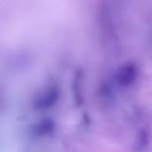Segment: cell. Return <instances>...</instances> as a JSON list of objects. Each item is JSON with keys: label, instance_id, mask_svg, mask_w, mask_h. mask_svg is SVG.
<instances>
[{"label": "cell", "instance_id": "6da1fadb", "mask_svg": "<svg viewBox=\"0 0 152 152\" xmlns=\"http://www.w3.org/2000/svg\"><path fill=\"white\" fill-rule=\"evenodd\" d=\"M139 76V68L134 62H126L117 70L116 79L118 85L128 87L134 85Z\"/></svg>", "mask_w": 152, "mask_h": 152}, {"label": "cell", "instance_id": "7a4b0ae2", "mask_svg": "<svg viewBox=\"0 0 152 152\" xmlns=\"http://www.w3.org/2000/svg\"><path fill=\"white\" fill-rule=\"evenodd\" d=\"M59 90L54 86H50L45 88L34 100L33 106L36 110H47L53 106L59 99Z\"/></svg>", "mask_w": 152, "mask_h": 152}, {"label": "cell", "instance_id": "3957f363", "mask_svg": "<svg viewBox=\"0 0 152 152\" xmlns=\"http://www.w3.org/2000/svg\"><path fill=\"white\" fill-rule=\"evenodd\" d=\"M54 131V123L51 119H43L38 124L35 126L33 128V132L35 134L38 136L50 135Z\"/></svg>", "mask_w": 152, "mask_h": 152}, {"label": "cell", "instance_id": "277c9868", "mask_svg": "<svg viewBox=\"0 0 152 152\" xmlns=\"http://www.w3.org/2000/svg\"><path fill=\"white\" fill-rule=\"evenodd\" d=\"M82 81H83V74L81 71H77L74 81H73V93L74 98L77 105L82 104L83 96H82Z\"/></svg>", "mask_w": 152, "mask_h": 152}]
</instances>
